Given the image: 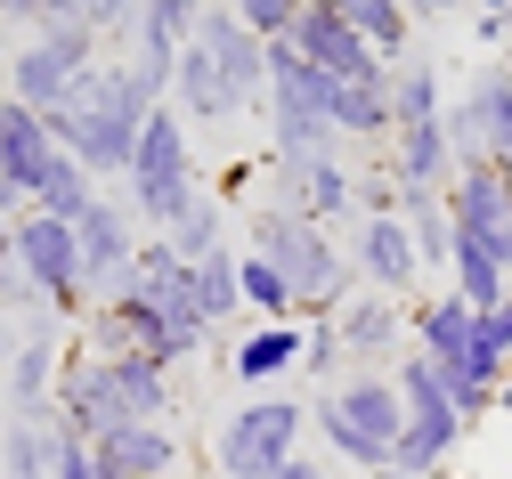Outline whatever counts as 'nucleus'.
<instances>
[{
	"label": "nucleus",
	"mask_w": 512,
	"mask_h": 479,
	"mask_svg": "<svg viewBox=\"0 0 512 479\" xmlns=\"http://www.w3.org/2000/svg\"><path fill=\"white\" fill-rule=\"evenodd\" d=\"M90 455H98V479H171L179 471V431L171 423H122Z\"/></svg>",
	"instance_id": "obj_18"
},
{
	"label": "nucleus",
	"mask_w": 512,
	"mask_h": 479,
	"mask_svg": "<svg viewBox=\"0 0 512 479\" xmlns=\"http://www.w3.org/2000/svg\"><path fill=\"white\" fill-rule=\"evenodd\" d=\"M196 195H204V171H196V147H187V114L163 98V106L147 114V130H139L131 171H122V203H131L139 236H163Z\"/></svg>",
	"instance_id": "obj_3"
},
{
	"label": "nucleus",
	"mask_w": 512,
	"mask_h": 479,
	"mask_svg": "<svg viewBox=\"0 0 512 479\" xmlns=\"http://www.w3.org/2000/svg\"><path fill=\"white\" fill-rule=\"evenodd\" d=\"M57 155H66V147L49 139V114H33V106H17L9 90H0V187H17L33 203L41 179L57 171Z\"/></svg>",
	"instance_id": "obj_15"
},
{
	"label": "nucleus",
	"mask_w": 512,
	"mask_h": 479,
	"mask_svg": "<svg viewBox=\"0 0 512 479\" xmlns=\"http://www.w3.org/2000/svg\"><path fill=\"white\" fill-rule=\"evenodd\" d=\"M220 9H236V25H252L261 41H285V33H293V17L309 9V0H220Z\"/></svg>",
	"instance_id": "obj_27"
},
{
	"label": "nucleus",
	"mask_w": 512,
	"mask_h": 479,
	"mask_svg": "<svg viewBox=\"0 0 512 479\" xmlns=\"http://www.w3.org/2000/svg\"><path fill=\"white\" fill-rule=\"evenodd\" d=\"M399 325H407V301H391V293H350L342 301V317H334V333H342V358H358V366H374V358H399Z\"/></svg>",
	"instance_id": "obj_20"
},
{
	"label": "nucleus",
	"mask_w": 512,
	"mask_h": 479,
	"mask_svg": "<svg viewBox=\"0 0 512 479\" xmlns=\"http://www.w3.org/2000/svg\"><path fill=\"white\" fill-rule=\"evenodd\" d=\"M17 268L33 277L41 309H57V317H82V309H90V277H82V252H74V220L17 212Z\"/></svg>",
	"instance_id": "obj_9"
},
{
	"label": "nucleus",
	"mask_w": 512,
	"mask_h": 479,
	"mask_svg": "<svg viewBox=\"0 0 512 479\" xmlns=\"http://www.w3.org/2000/svg\"><path fill=\"white\" fill-rule=\"evenodd\" d=\"M49 479H98V455H90L82 439L57 431V463H49Z\"/></svg>",
	"instance_id": "obj_30"
},
{
	"label": "nucleus",
	"mask_w": 512,
	"mask_h": 479,
	"mask_svg": "<svg viewBox=\"0 0 512 479\" xmlns=\"http://www.w3.org/2000/svg\"><path fill=\"white\" fill-rule=\"evenodd\" d=\"M0 17H9V25H49V17H74V0H0Z\"/></svg>",
	"instance_id": "obj_31"
},
{
	"label": "nucleus",
	"mask_w": 512,
	"mask_h": 479,
	"mask_svg": "<svg viewBox=\"0 0 512 479\" xmlns=\"http://www.w3.org/2000/svg\"><path fill=\"white\" fill-rule=\"evenodd\" d=\"M74 17H82L98 41H131V33H139V0H74Z\"/></svg>",
	"instance_id": "obj_28"
},
{
	"label": "nucleus",
	"mask_w": 512,
	"mask_h": 479,
	"mask_svg": "<svg viewBox=\"0 0 512 479\" xmlns=\"http://www.w3.org/2000/svg\"><path fill=\"white\" fill-rule=\"evenodd\" d=\"M163 98L187 114V130H196V122L212 130V122L244 114V106H236V90H228V74L212 65V49H204V41H187V49H179V65H171V90H163Z\"/></svg>",
	"instance_id": "obj_19"
},
{
	"label": "nucleus",
	"mask_w": 512,
	"mask_h": 479,
	"mask_svg": "<svg viewBox=\"0 0 512 479\" xmlns=\"http://www.w3.org/2000/svg\"><path fill=\"white\" fill-rule=\"evenodd\" d=\"M407 333H415V350H423V358L439 366V382H447V374L472 358L480 309H472L464 293H447V285H439V293H415V301H407Z\"/></svg>",
	"instance_id": "obj_16"
},
{
	"label": "nucleus",
	"mask_w": 512,
	"mask_h": 479,
	"mask_svg": "<svg viewBox=\"0 0 512 479\" xmlns=\"http://www.w3.org/2000/svg\"><path fill=\"white\" fill-rule=\"evenodd\" d=\"M269 479H334V471H326V463H317V455H293V463H277Z\"/></svg>",
	"instance_id": "obj_32"
},
{
	"label": "nucleus",
	"mask_w": 512,
	"mask_h": 479,
	"mask_svg": "<svg viewBox=\"0 0 512 479\" xmlns=\"http://www.w3.org/2000/svg\"><path fill=\"white\" fill-rule=\"evenodd\" d=\"M9 260H17V220L0 212V268H9Z\"/></svg>",
	"instance_id": "obj_34"
},
{
	"label": "nucleus",
	"mask_w": 512,
	"mask_h": 479,
	"mask_svg": "<svg viewBox=\"0 0 512 479\" xmlns=\"http://www.w3.org/2000/svg\"><path fill=\"white\" fill-rule=\"evenodd\" d=\"M285 49L309 57L317 74H334V82H382V74H391V65H382V57L334 17V0H309V9L293 17V33H285Z\"/></svg>",
	"instance_id": "obj_11"
},
{
	"label": "nucleus",
	"mask_w": 512,
	"mask_h": 479,
	"mask_svg": "<svg viewBox=\"0 0 512 479\" xmlns=\"http://www.w3.org/2000/svg\"><path fill=\"white\" fill-rule=\"evenodd\" d=\"M301 439H309V406L301 398H285V390H252L236 415L220 423V471L228 479H269L277 463H293L301 455Z\"/></svg>",
	"instance_id": "obj_6"
},
{
	"label": "nucleus",
	"mask_w": 512,
	"mask_h": 479,
	"mask_svg": "<svg viewBox=\"0 0 512 479\" xmlns=\"http://www.w3.org/2000/svg\"><path fill=\"white\" fill-rule=\"evenodd\" d=\"M163 98L139 82V65L131 57H98L90 74L74 82V98L49 114V139L66 147L98 187L114 179L122 187V171H131V155H139V130H147V114H155Z\"/></svg>",
	"instance_id": "obj_1"
},
{
	"label": "nucleus",
	"mask_w": 512,
	"mask_h": 479,
	"mask_svg": "<svg viewBox=\"0 0 512 479\" xmlns=\"http://www.w3.org/2000/svg\"><path fill=\"white\" fill-rule=\"evenodd\" d=\"M74 252H82L90 301H106V293L122 285V268H131V252H139V220H131V203L98 187V203H90V212L74 220Z\"/></svg>",
	"instance_id": "obj_12"
},
{
	"label": "nucleus",
	"mask_w": 512,
	"mask_h": 479,
	"mask_svg": "<svg viewBox=\"0 0 512 479\" xmlns=\"http://www.w3.org/2000/svg\"><path fill=\"white\" fill-rule=\"evenodd\" d=\"M374 479H439V471H399V463H382Z\"/></svg>",
	"instance_id": "obj_36"
},
{
	"label": "nucleus",
	"mask_w": 512,
	"mask_h": 479,
	"mask_svg": "<svg viewBox=\"0 0 512 479\" xmlns=\"http://www.w3.org/2000/svg\"><path fill=\"white\" fill-rule=\"evenodd\" d=\"M358 277H366V293H391V301H415V293L431 285L399 212H366V220H358Z\"/></svg>",
	"instance_id": "obj_14"
},
{
	"label": "nucleus",
	"mask_w": 512,
	"mask_h": 479,
	"mask_svg": "<svg viewBox=\"0 0 512 479\" xmlns=\"http://www.w3.org/2000/svg\"><path fill=\"white\" fill-rule=\"evenodd\" d=\"M98 33L82 25V17H49V25H33L17 49H9V98L17 106H33V114H57L74 98V82L98 65Z\"/></svg>",
	"instance_id": "obj_5"
},
{
	"label": "nucleus",
	"mask_w": 512,
	"mask_h": 479,
	"mask_svg": "<svg viewBox=\"0 0 512 479\" xmlns=\"http://www.w3.org/2000/svg\"><path fill=\"white\" fill-rule=\"evenodd\" d=\"M334 366H342V333H334V317H317V325H301V374H317V382H334Z\"/></svg>",
	"instance_id": "obj_29"
},
{
	"label": "nucleus",
	"mask_w": 512,
	"mask_h": 479,
	"mask_svg": "<svg viewBox=\"0 0 512 479\" xmlns=\"http://www.w3.org/2000/svg\"><path fill=\"white\" fill-rule=\"evenodd\" d=\"M196 41L212 49V65L228 74L236 106H244V114H261V106H269V41L252 33V25H236V9H220V0L196 17Z\"/></svg>",
	"instance_id": "obj_13"
},
{
	"label": "nucleus",
	"mask_w": 512,
	"mask_h": 479,
	"mask_svg": "<svg viewBox=\"0 0 512 479\" xmlns=\"http://www.w3.org/2000/svg\"><path fill=\"white\" fill-rule=\"evenodd\" d=\"M163 244H171L179 260H204V252H220V244H228V203L204 187V195H196V203H187V212L163 228Z\"/></svg>",
	"instance_id": "obj_25"
},
{
	"label": "nucleus",
	"mask_w": 512,
	"mask_h": 479,
	"mask_svg": "<svg viewBox=\"0 0 512 479\" xmlns=\"http://www.w3.org/2000/svg\"><path fill=\"white\" fill-rule=\"evenodd\" d=\"M309 431L326 439L342 463H358L366 479L399 455V431H407V398L391 374H350V382H326V398L309 406Z\"/></svg>",
	"instance_id": "obj_4"
},
{
	"label": "nucleus",
	"mask_w": 512,
	"mask_h": 479,
	"mask_svg": "<svg viewBox=\"0 0 512 479\" xmlns=\"http://www.w3.org/2000/svg\"><path fill=\"white\" fill-rule=\"evenodd\" d=\"M447 9H456V0H407V17H415V25H439Z\"/></svg>",
	"instance_id": "obj_33"
},
{
	"label": "nucleus",
	"mask_w": 512,
	"mask_h": 479,
	"mask_svg": "<svg viewBox=\"0 0 512 479\" xmlns=\"http://www.w3.org/2000/svg\"><path fill=\"white\" fill-rule=\"evenodd\" d=\"M447 139L456 155H488L512 171V65H488L464 98H447Z\"/></svg>",
	"instance_id": "obj_10"
},
{
	"label": "nucleus",
	"mask_w": 512,
	"mask_h": 479,
	"mask_svg": "<svg viewBox=\"0 0 512 479\" xmlns=\"http://www.w3.org/2000/svg\"><path fill=\"white\" fill-rule=\"evenodd\" d=\"M236 293H244V309H252V317H269V325H277V317H301L293 285L277 277L261 252H244V244H236Z\"/></svg>",
	"instance_id": "obj_26"
},
{
	"label": "nucleus",
	"mask_w": 512,
	"mask_h": 479,
	"mask_svg": "<svg viewBox=\"0 0 512 479\" xmlns=\"http://www.w3.org/2000/svg\"><path fill=\"white\" fill-rule=\"evenodd\" d=\"M399 398H407V431H399V471H447V455L464 447V415H456V398H447V382H439V366L423 358V350H407L399 358Z\"/></svg>",
	"instance_id": "obj_7"
},
{
	"label": "nucleus",
	"mask_w": 512,
	"mask_h": 479,
	"mask_svg": "<svg viewBox=\"0 0 512 479\" xmlns=\"http://www.w3.org/2000/svg\"><path fill=\"white\" fill-rule=\"evenodd\" d=\"M301 366V317H252L236 341H228V374L244 382V390H277V374H293Z\"/></svg>",
	"instance_id": "obj_17"
},
{
	"label": "nucleus",
	"mask_w": 512,
	"mask_h": 479,
	"mask_svg": "<svg viewBox=\"0 0 512 479\" xmlns=\"http://www.w3.org/2000/svg\"><path fill=\"white\" fill-rule=\"evenodd\" d=\"M187 293H196V317H204L212 333L236 325V317H244V293H236V244L204 252V260H196V285H187Z\"/></svg>",
	"instance_id": "obj_24"
},
{
	"label": "nucleus",
	"mask_w": 512,
	"mask_h": 479,
	"mask_svg": "<svg viewBox=\"0 0 512 479\" xmlns=\"http://www.w3.org/2000/svg\"><path fill=\"white\" fill-rule=\"evenodd\" d=\"M334 17H342L382 65L415 57V17H407V0H334Z\"/></svg>",
	"instance_id": "obj_21"
},
{
	"label": "nucleus",
	"mask_w": 512,
	"mask_h": 479,
	"mask_svg": "<svg viewBox=\"0 0 512 479\" xmlns=\"http://www.w3.org/2000/svg\"><path fill=\"white\" fill-rule=\"evenodd\" d=\"M399 220H407V236H415L423 277H447V260H456V220H447V195H399Z\"/></svg>",
	"instance_id": "obj_22"
},
{
	"label": "nucleus",
	"mask_w": 512,
	"mask_h": 479,
	"mask_svg": "<svg viewBox=\"0 0 512 479\" xmlns=\"http://www.w3.org/2000/svg\"><path fill=\"white\" fill-rule=\"evenodd\" d=\"M439 114H447L439 65H431V57H399V65H391V130H399V122H439Z\"/></svg>",
	"instance_id": "obj_23"
},
{
	"label": "nucleus",
	"mask_w": 512,
	"mask_h": 479,
	"mask_svg": "<svg viewBox=\"0 0 512 479\" xmlns=\"http://www.w3.org/2000/svg\"><path fill=\"white\" fill-rule=\"evenodd\" d=\"M447 220H456V244H480L512 277V171L504 163L464 155L456 179H447Z\"/></svg>",
	"instance_id": "obj_8"
},
{
	"label": "nucleus",
	"mask_w": 512,
	"mask_h": 479,
	"mask_svg": "<svg viewBox=\"0 0 512 479\" xmlns=\"http://www.w3.org/2000/svg\"><path fill=\"white\" fill-rule=\"evenodd\" d=\"M244 252H261L277 277L293 285L301 325L342 317V301L358 293V285H350V252H342V236L317 228L309 212H293V203H269V195L252 203V212H244Z\"/></svg>",
	"instance_id": "obj_2"
},
{
	"label": "nucleus",
	"mask_w": 512,
	"mask_h": 479,
	"mask_svg": "<svg viewBox=\"0 0 512 479\" xmlns=\"http://www.w3.org/2000/svg\"><path fill=\"white\" fill-rule=\"evenodd\" d=\"M496 415H512V366H504V382H496Z\"/></svg>",
	"instance_id": "obj_35"
}]
</instances>
